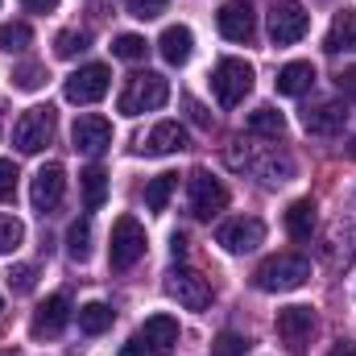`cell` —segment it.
Segmentation results:
<instances>
[{"label": "cell", "instance_id": "1f68e13d", "mask_svg": "<svg viewBox=\"0 0 356 356\" xmlns=\"http://www.w3.org/2000/svg\"><path fill=\"white\" fill-rule=\"evenodd\" d=\"M145 50H149V46H145V38H137V33H120V38L112 42V54H116V58H124V63H141V58H145Z\"/></svg>", "mask_w": 356, "mask_h": 356}, {"label": "cell", "instance_id": "4fadbf2b", "mask_svg": "<svg viewBox=\"0 0 356 356\" xmlns=\"http://www.w3.org/2000/svg\"><path fill=\"white\" fill-rule=\"evenodd\" d=\"M216 25L228 42H249L257 33V13L249 0H224L220 13H216Z\"/></svg>", "mask_w": 356, "mask_h": 356}, {"label": "cell", "instance_id": "cb8c5ba5", "mask_svg": "<svg viewBox=\"0 0 356 356\" xmlns=\"http://www.w3.org/2000/svg\"><path fill=\"white\" fill-rule=\"evenodd\" d=\"M315 199H294L290 207H286V232L294 236V241H311V232H315Z\"/></svg>", "mask_w": 356, "mask_h": 356}, {"label": "cell", "instance_id": "ab89813d", "mask_svg": "<svg viewBox=\"0 0 356 356\" xmlns=\"http://www.w3.org/2000/svg\"><path fill=\"white\" fill-rule=\"evenodd\" d=\"M186 108H191V120H195L199 129H207V124H211V116H207V112L199 108V99H186Z\"/></svg>", "mask_w": 356, "mask_h": 356}, {"label": "cell", "instance_id": "44dd1931", "mask_svg": "<svg viewBox=\"0 0 356 356\" xmlns=\"http://www.w3.org/2000/svg\"><path fill=\"white\" fill-rule=\"evenodd\" d=\"M273 88H277V95H307V91L315 88V67L311 63H286L277 71Z\"/></svg>", "mask_w": 356, "mask_h": 356}, {"label": "cell", "instance_id": "ac0fdd59", "mask_svg": "<svg viewBox=\"0 0 356 356\" xmlns=\"http://www.w3.org/2000/svg\"><path fill=\"white\" fill-rule=\"evenodd\" d=\"M67 323H71V302H67L63 294H50V298L33 311V327H29V332H33L38 340H50V336H58Z\"/></svg>", "mask_w": 356, "mask_h": 356}, {"label": "cell", "instance_id": "bcb514c9", "mask_svg": "<svg viewBox=\"0 0 356 356\" xmlns=\"http://www.w3.org/2000/svg\"><path fill=\"white\" fill-rule=\"evenodd\" d=\"M0 307H4V302H0Z\"/></svg>", "mask_w": 356, "mask_h": 356}, {"label": "cell", "instance_id": "ee69618b", "mask_svg": "<svg viewBox=\"0 0 356 356\" xmlns=\"http://www.w3.org/2000/svg\"><path fill=\"white\" fill-rule=\"evenodd\" d=\"M348 154H353V158H356V141H353V145H348Z\"/></svg>", "mask_w": 356, "mask_h": 356}, {"label": "cell", "instance_id": "e0dca14e", "mask_svg": "<svg viewBox=\"0 0 356 356\" xmlns=\"http://www.w3.org/2000/svg\"><path fill=\"white\" fill-rule=\"evenodd\" d=\"M327 253H332L336 266H348V261L356 257V199L348 203V211L336 216L332 236H327Z\"/></svg>", "mask_w": 356, "mask_h": 356}, {"label": "cell", "instance_id": "d590c367", "mask_svg": "<svg viewBox=\"0 0 356 356\" xmlns=\"http://www.w3.org/2000/svg\"><path fill=\"white\" fill-rule=\"evenodd\" d=\"M42 79H46V67H38V63H29V67H21V71H13V83L21 91H33L42 88Z\"/></svg>", "mask_w": 356, "mask_h": 356}, {"label": "cell", "instance_id": "603a6c76", "mask_svg": "<svg viewBox=\"0 0 356 356\" xmlns=\"http://www.w3.org/2000/svg\"><path fill=\"white\" fill-rule=\"evenodd\" d=\"M327 54H340V50H353L356 54V8H340L332 29H327Z\"/></svg>", "mask_w": 356, "mask_h": 356}, {"label": "cell", "instance_id": "f1b7e54d", "mask_svg": "<svg viewBox=\"0 0 356 356\" xmlns=\"http://www.w3.org/2000/svg\"><path fill=\"white\" fill-rule=\"evenodd\" d=\"M29 42H33V29H29L25 21H8V25H0V50H4V54H21V50H29Z\"/></svg>", "mask_w": 356, "mask_h": 356}, {"label": "cell", "instance_id": "74e56055", "mask_svg": "<svg viewBox=\"0 0 356 356\" xmlns=\"http://www.w3.org/2000/svg\"><path fill=\"white\" fill-rule=\"evenodd\" d=\"M13 195H17V166L0 162V203H8Z\"/></svg>", "mask_w": 356, "mask_h": 356}, {"label": "cell", "instance_id": "7bdbcfd3", "mask_svg": "<svg viewBox=\"0 0 356 356\" xmlns=\"http://www.w3.org/2000/svg\"><path fill=\"white\" fill-rule=\"evenodd\" d=\"M170 253H175V261L186 253V236H182V232H175V241H170Z\"/></svg>", "mask_w": 356, "mask_h": 356}, {"label": "cell", "instance_id": "8fae6325", "mask_svg": "<svg viewBox=\"0 0 356 356\" xmlns=\"http://www.w3.org/2000/svg\"><path fill=\"white\" fill-rule=\"evenodd\" d=\"M224 207H228V186L216 175H207V170H195V175H191V211H195L199 220H211V216H220Z\"/></svg>", "mask_w": 356, "mask_h": 356}, {"label": "cell", "instance_id": "2e32d148", "mask_svg": "<svg viewBox=\"0 0 356 356\" xmlns=\"http://www.w3.org/2000/svg\"><path fill=\"white\" fill-rule=\"evenodd\" d=\"M344 124H348V108L336 104V99L315 104V108L302 112V129H307L311 137H336V133H344Z\"/></svg>", "mask_w": 356, "mask_h": 356}, {"label": "cell", "instance_id": "484cf974", "mask_svg": "<svg viewBox=\"0 0 356 356\" xmlns=\"http://www.w3.org/2000/svg\"><path fill=\"white\" fill-rule=\"evenodd\" d=\"M249 133H253V137H273V141H277V137L286 133V116H282L277 108H257V112L249 116Z\"/></svg>", "mask_w": 356, "mask_h": 356}, {"label": "cell", "instance_id": "60d3db41", "mask_svg": "<svg viewBox=\"0 0 356 356\" xmlns=\"http://www.w3.org/2000/svg\"><path fill=\"white\" fill-rule=\"evenodd\" d=\"M21 4H25L29 13H54V8H58V0H21Z\"/></svg>", "mask_w": 356, "mask_h": 356}, {"label": "cell", "instance_id": "9a60e30c", "mask_svg": "<svg viewBox=\"0 0 356 356\" xmlns=\"http://www.w3.org/2000/svg\"><path fill=\"white\" fill-rule=\"evenodd\" d=\"M63 195H67V170L58 166V162H50V166H42L38 175H33V186H29V199H33V207L46 216V211H54L58 203H63Z\"/></svg>", "mask_w": 356, "mask_h": 356}, {"label": "cell", "instance_id": "ba28073f", "mask_svg": "<svg viewBox=\"0 0 356 356\" xmlns=\"http://www.w3.org/2000/svg\"><path fill=\"white\" fill-rule=\"evenodd\" d=\"M166 294L175 298L178 307H186V311H207V307H211V282H207L199 269H186V266L170 269Z\"/></svg>", "mask_w": 356, "mask_h": 356}, {"label": "cell", "instance_id": "ffe728a7", "mask_svg": "<svg viewBox=\"0 0 356 356\" xmlns=\"http://www.w3.org/2000/svg\"><path fill=\"white\" fill-rule=\"evenodd\" d=\"M141 149L154 154V158H162V154H178V149H186V129H182L178 120H162V124H154V133L145 137Z\"/></svg>", "mask_w": 356, "mask_h": 356}, {"label": "cell", "instance_id": "3957f363", "mask_svg": "<svg viewBox=\"0 0 356 356\" xmlns=\"http://www.w3.org/2000/svg\"><path fill=\"white\" fill-rule=\"evenodd\" d=\"M166 99H170V83H166V75L145 71V75H133V79H129V88L120 91V112H124V116L158 112Z\"/></svg>", "mask_w": 356, "mask_h": 356}, {"label": "cell", "instance_id": "d6a6232c", "mask_svg": "<svg viewBox=\"0 0 356 356\" xmlns=\"http://www.w3.org/2000/svg\"><path fill=\"white\" fill-rule=\"evenodd\" d=\"M245 353H249V340L241 332H220L211 340V356H245Z\"/></svg>", "mask_w": 356, "mask_h": 356}, {"label": "cell", "instance_id": "f35d334b", "mask_svg": "<svg viewBox=\"0 0 356 356\" xmlns=\"http://www.w3.org/2000/svg\"><path fill=\"white\" fill-rule=\"evenodd\" d=\"M336 83H340V91H344L348 99H356V67H344V71L336 75Z\"/></svg>", "mask_w": 356, "mask_h": 356}, {"label": "cell", "instance_id": "52a82bcc", "mask_svg": "<svg viewBox=\"0 0 356 356\" xmlns=\"http://www.w3.org/2000/svg\"><path fill=\"white\" fill-rule=\"evenodd\" d=\"M108 257L116 269H133L145 257V228L137 224V216H120L112 224V245H108Z\"/></svg>", "mask_w": 356, "mask_h": 356}, {"label": "cell", "instance_id": "6da1fadb", "mask_svg": "<svg viewBox=\"0 0 356 356\" xmlns=\"http://www.w3.org/2000/svg\"><path fill=\"white\" fill-rule=\"evenodd\" d=\"M307 277H311V261H307V257H298V253H277V257H269V261L257 266L253 286L266 290V294H286V290H298Z\"/></svg>", "mask_w": 356, "mask_h": 356}, {"label": "cell", "instance_id": "e575fe53", "mask_svg": "<svg viewBox=\"0 0 356 356\" xmlns=\"http://www.w3.org/2000/svg\"><path fill=\"white\" fill-rule=\"evenodd\" d=\"M166 4H170V0H124V13L137 17V21H154V17L166 13Z\"/></svg>", "mask_w": 356, "mask_h": 356}, {"label": "cell", "instance_id": "f6af8a7d", "mask_svg": "<svg viewBox=\"0 0 356 356\" xmlns=\"http://www.w3.org/2000/svg\"><path fill=\"white\" fill-rule=\"evenodd\" d=\"M0 356H17V353H0Z\"/></svg>", "mask_w": 356, "mask_h": 356}, {"label": "cell", "instance_id": "30bf717a", "mask_svg": "<svg viewBox=\"0 0 356 356\" xmlns=\"http://www.w3.org/2000/svg\"><path fill=\"white\" fill-rule=\"evenodd\" d=\"M112 88V71L104 67V63H88V67H79L71 79H67V99L71 104H99L104 95Z\"/></svg>", "mask_w": 356, "mask_h": 356}, {"label": "cell", "instance_id": "8d00e7d4", "mask_svg": "<svg viewBox=\"0 0 356 356\" xmlns=\"http://www.w3.org/2000/svg\"><path fill=\"white\" fill-rule=\"evenodd\" d=\"M33 277H38L33 266H13V273H8V290H13V294H29V290H33Z\"/></svg>", "mask_w": 356, "mask_h": 356}, {"label": "cell", "instance_id": "d4e9b609", "mask_svg": "<svg viewBox=\"0 0 356 356\" xmlns=\"http://www.w3.org/2000/svg\"><path fill=\"white\" fill-rule=\"evenodd\" d=\"M79 186H83V207H88V211H99L104 199H108V175H104L99 166H88V170L79 175Z\"/></svg>", "mask_w": 356, "mask_h": 356}, {"label": "cell", "instance_id": "7a4b0ae2", "mask_svg": "<svg viewBox=\"0 0 356 356\" xmlns=\"http://www.w3.org/2000/svg\"><path fill=\"white\" fill-rule=\"evenodd\" d=\"M175 344H178V319L175 315H154L133 332V340L120 348V356H170Z\"/></svg>", "mask_w": 356, "mask_h": 356}, {"label": "cell", "instance_id": "5bb4252c", "mask_svg": "<svg viewBox=\"0 0 356 356\" xmlns=\"http://www.w3.org/2000/svg\"><path fill=\"white\" fill-rule=\"evenodd\" d=\"M71 141H75V149H79V154L99 158V154L112 145V124H108V116H99V112L79 116V120H75V129H71Z\"/></svg>", "mask_w": 356, "mask_h": 356}, {"label": "cell", "instance_id": "7402d4cb", "mask_svg": "<svg viewBox=\"0 0 356 356\" xmlns=\"http://www.w3.org/2000/svg\"><path fill=\"white\" fill-rule=\"evenodd\" d=\"M158 50H162V58H166L170 67H182V63L191 58V50H195V38H191L186 25H170V29L158 38Z\"/></svg>", "mask_w": 356, "mask_h": 356}, {"label": "cell", "instance_id": "9c48e42d", "mask_svg": "<svg viewBox=\"0 0 356 356\" xmlns=\"http://www.w3.org/2000/svg\"><path fill=\"white\" fill-rule=\"evenodd\" d=\"M277 336L294 356H302L311 348V336H315V311L311 307H282L277 311Z\"/></svg>", "mask_w": 356, "mask_h": 356}, {"label": "cell", "instance_id": "b9f144b4", "mask_svg": "<svg viewBox=\"0 0 356 356\" xmlns=\"http://www.w3.org/2000/svg\"><path fill=\"white\" fill-rule=\"evenodd\" d=\"M327 356H356V344H353V340H340V344H336Z\"/></svg>", "mask_w": 356, "mask_h": 356}, {"label": "cell", "instance_id": "7c38bea8", "mask_svg": "<svg viewBox=\"0 0 356 356\" xmlns=\"http://www.w3.org/2000/svg\"><path fill=\"white\" fill-rule=\"evenodd\" d=\"M216 241H220L228 253H253V249L266 241V224H261L257 216H241V220H228V224H220Z\"/></svg>", "mask_w": 356, "mask_h": 356}, {"label": "cell", "instance_id": "4dcf8cb0", "mask_svg": "<svg viewBox=\"0 0 356 356\" xmlns=\"http://www.w3.org/2000/svg\"><path fill=\"white\" fill-rule=\"evenodd\" d=\"M91 46V33H83V29H63L58 38H54V54L58 58H75V54H83Z\"/></svg>", "mask_w": 356, "mask_h": 356}, {"label": "cell", "instance_id": "4316f807", "mask_svg": "<svg viewBox=\"0 0 356 356\" xmlns=\"http://www.w3.org/2000/svg\"><path fill=\"white\" fill-rule=\"evenodd\" d=\"M108 327H112V307H108V302H88V307H79V332L104 336Z\"/></svg>", "mask_w": 356, "mask_h": 356}, {"label": "cell", "instance_id": "277c9868", "mask_svg": "<svg viewBox=\"0 0 356 356\" xmlns=\"http://www.w3.org/2000/svg\"><path fill=\"white\" fill-rule=\"evenodd\" d=\"M211 91L224 108H236L253 91V67L245 58H220L216 71H211Z\"/></svg>", "mask_w": 356, "mask_h": 356}, {"label": "cell", "instance_id": "8992f818", "mask_svg": "<svg viewBox=\"0 0 356 356\" xmlns=\"http://www.w3.org/2000/svg\"><path fill=\"white\" fill-rule=\"evenodd\" d=\"M307 29H311V13L298 0H277L269 8V42L273 46H294L307 38Z\"/></svg>", "mask_w": 356, "mask_h": 356}, {"label": "cell", "instance_id": "5b68a950", "mask_svg": "<svg viewBox=\"0 0 356 356\" xmlns=\"http://www.w3.org/2000/svg\"><path fill=\"white\" fill-rule=\"evenodd\" d=\"M54 108L50 104H42V108H29L21 120H17V129H13V145L21 149V154H42L50 141H54Z\"/></svg>", "mask_w": 356, "mask_h": 356}, {"label": "cell", "instance_id": "836d02e7", "mask_svg": "<svg viewBox=\"0 0 356 356\" xmlns=\"http://www.w3.org/2000/svg\"><path fill=\"white\" fill-rule=\"evenodd\" d=\"M21 241H25V228H21V220H13V216H0V253H13Z\"/></svg>", "mask_w": 356, "mask_h": 356}, {"label": "cell", "instance_id": "f546056e", "mask_svg": "<svg viewBox=\"0 0 356 356\" xmlns=\"http://www.w3.org/2000/svg\"><path fill=\"white\" fill-rule=\"evenodd\" d=\"M67 253H71L75 261H88L91 257V220H75V224L67 228Z\"/></svg>", "mask_w": 356, "mask_h": 356}, {"label": "cell", "instance_id": "83f0119b", "mask_svg": "<svg viewBox=\"0 0 356 356\" xmlns=\"http://www.w3.org/2000/svg\"><path fill=\"white\" fill-rule=\"evenodd\" d=\"M175 191H178V175L149 178V186H145V207H149V211H166V203H170Z\"/></svg>", "mask_w": 356, "mask_h": 356}, {"label": "cell", "instance_id": "d6986e66", "mask_svg": "<svg viewBox=\"0 0 356 356\" xmlns=\"http://www.w3.org/2000/svg\"><path fill=\"white\" fill-rule=\"evenodd\" d=\"M232 166H245L266 182H286L290 178V158H277V149H266L261 158H249V154H232Z\"/></svg>", "mask_w": 356, "mask_h": 356}]
</instances>
